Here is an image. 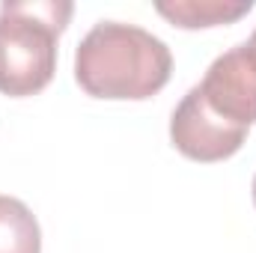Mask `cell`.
<instances>
[{"label": "cell", "instance_id": "cell-3", "mask_svg": "<svg viewBox=\"0 0 256 253\" xmlns=\"http://www.w3.org/2000/svg\"><path fill=\"white\" fill-rule=\"evenodd\" d=\"M244 137H248V128L232 126L208 110L200 86H191L182 96V102L176 104V110L170 116L173 146L185 158L200 161V164H214V161L236 155L242 149Z\"/></svg>", "mask_w": 256, "mask_h": 253}, {"label": "cell", "instance_id": "cell-7", "mask_svg": "<svg viewBox=\"0 0 256 253\" xmlns=\"http://www.w3.org/2000/svg\"><path fill=\"white\" fill-rule=\"evenodd\" d=\"M248 48H250V51L256 54V30H254V36H250V42H248Z\"/></svg>", "mask_w": 256, "mask_h": 253}, {"label": "cell", "instance_id": "cell-6", "mask_svg": "<svg viewBox=\"0 0 256 253\" xmlns=\"http://www.w3.org/2000/svg\"><path fill=\"white\" fill-rule=\"evenodd\" d=\"M0 253H42L36 214L15 196L0 194Z\"/></svg>", "mask_w": 256, "mask_h": 253}, {"label": "cell", "instance_id": "cell-1", "mask_svg": "<svg viewBox=\"0 0 256 253\" xmlns=\"http://www.w3.org/2000/svg\"><path fill=\"white\" fill-rule=\"evenodd\" d=\"M170 72V48L137 24L98 21L74 51V80L92 98H152L167 86Z\"/></svg>", "mask_w": 256, "mask_h": 253}, {"label": "cell", "instance_id": "cell-8", "mask_svg": "<svg viewBox=\"0 0 256 253\" xmlns=\"http://www.w3.org/2000/svg\"><path fill=\"white\" fill-rule=\"evenodd\" d=\"M254 206H256V176H254Z\"/></svg>", "mask_w": 256, "mask_h": 253}, {"label": "cell", "instance_id": "cell-5", "mask_svg": "<svg viewBox=\"0 0 256 253\" xmlns=\"http://www.w3.org/2000/svg\"><path fill=\"white\" fill-rule=\"evenodd\" d=\"M250 9H254V0H170V3L164 0V3H155V12L182 30L232 24L242 15H248Z\"/></svg>", "mask_w": 256, "mask_h": 253}, {"label": "cell", "instance_id": "cell-2", "mask_svg": "<svg viewBox=\"0 0 256 253\" xmlns=\"http://www.w3.org/2000/svg\"><path fill=\"white\" fill-rule=\"evenodd\" d=\"M68 0L0 3V92L12 98L42 92L57 72V39L72 18Z\"/></svg>", "mask_w": 256, "mask_h": 253}, {"label": "cell", "instance_id": "cell-4", "mask_svg": "<svg viewBox=\"0 0 256 253\" xmlns=\"http://www.w3.org/2000/svg\"><path fill=\"white\" fill-rule=\"evenodd\" d=\"M196 86L208 110L220 120L242 128L256 122V54L248 42L220 54Z\"/></svg>", "mask_w": 256, "mask_h": 253}]
</instances>
